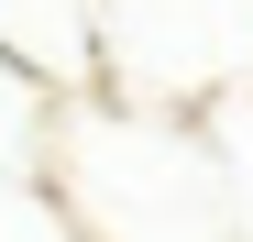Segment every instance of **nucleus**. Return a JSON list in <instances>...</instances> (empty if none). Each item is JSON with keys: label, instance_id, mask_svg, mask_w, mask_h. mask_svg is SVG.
<instances>
[{"label": "nucleus", "instance_id": "nucleus-1", "mask_svg": "<svg viewBox=\"0 0 253 242\" xmlns=\"http://www.w3.org/2000/svg\"><path fill=\"white\" fill-rule=\"evenodd\" d=\"M44 187L77 220V242H242L231 231V176L198 121H154L121 99H55Z\"/></svg>", "mask_w": 253, "mask_h": 242}, {"label": "nucleus", "instance_id": "nucleus-4", "mask_svg": "<svg viewBox=\"0 0 253 242\" xmlns=\"http://www.w3.org/2000/svg\"><path fill=\"white\" fill-rule=\"evenodd\" d=\"M44 143H55V99L22 66H0V176H44Z\"/></svg>", "mask_w": 253, "mask_h": 242}, {"label": "nucleus", "instance_id": "nucleus-3", "mask_svg": "<svg viewBox=\"0 0 253 242\" xmlns=\"http://www.w3.org/2000/svg\"><path fill=\"white\" fill-rule=\"evenodd\" d=\"M0 66H22L44 99L99 88V0H0Z\"/></svg>", "mask_w": 253, "mask_h": 242}, {"label": "nucleus", "instance_id": "nucleus-2", "mask_svg": "<svg viewBox=\"0 0 253 242\" xmlns=\"http://www.w3.org/2000/svg\"><path fill=\"white\" fill-rule=\"evenodd\" d=\"M99 99L154 121L253 99V0H99Z\"/></svg>", "mask_w": 253, "mask_h": 242}, {"label": "nucleus", "instance_id": "nucleus-5", "mask_svg": "<svg viewBox=\"0 0 253 242\" xmlns=\"http://www.w3.org/2000/svg\"><path fill=\"white\" fill-rule=\"evenodd\" d=\"M0 242H77V220L55 209L44 176H0Z\"/></svg>", "mask_w": 253, "mask_h": 242}]
</instances>
